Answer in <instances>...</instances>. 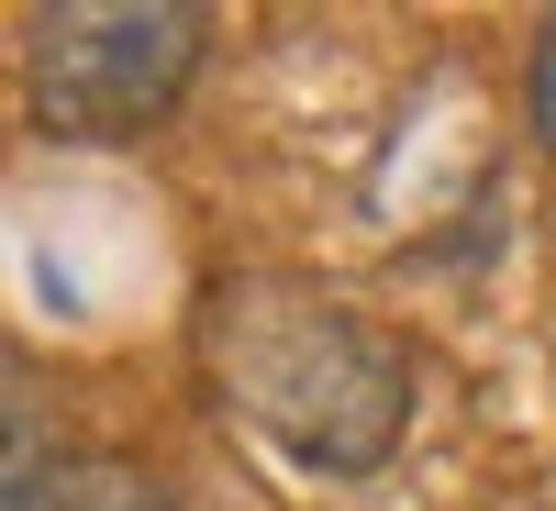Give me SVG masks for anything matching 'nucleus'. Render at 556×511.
<instances>
[{
    "label": "nucleus",
    "instance_id": "1",
    "mask_svg": "<svg viewBox=\"0 0 556 511\" xmlns=\"http://www.w3.org/2000/svg\"><path fill=\"white\" fill-rule=\"evenodd\" d=\"M201 345H212L223 400H235L245 423H267L323 478H367L401 445V423H412V356L367 311H345L334 290L235 278V290H212Z\"/></svg>",
    "mask_w": 556,
    "mask_h": 511
},
{
    "label": "nucleus",
    "instance_id": "3",
    "mask_svg": "<svg viewBox=\"0 0 556 511\" xmlns=\"http://www.w3.org/2000/svg\"><path fill=\"white\" fill-rule=\"evenodd\" d=\"M12 511H167V489L134 468V456H67V468H45L34 434L12 456Z\"/></svg>",
    "mask_w": 556,
    "mask_h": 511
},
{
    "label": "nucleus",
    "instance_id": "4",
    "mask_svg": "<svg viewBox=\"0 0 556 511\" xmlns=\"http://www.w3.org/2000/svg\"><path fill=\"white\" fill-rule=\"evenodd\" d=\"M523 112H534V145H545V167H556V12H545V34H534V78H523Z\"/></svg>",
    "mask_w": 556,
    "mask_h": 511
},
{
    "label": "nucleus",
    "instance_id": "2",
    "mask_svg": "<svg viewBox=\"0 0 556 511\" xmlns=\"http://www.w3.org/2000/svg\"><path fill=\"white\" fill-rule=\"evenodd\" d=\"M212 12L190 0H67L23 23V89L56 145H123L167 123V101L201 78Z\"/></svg>",
    "mask_w": 556,
    "mask_h": 511
}]
</instances>
